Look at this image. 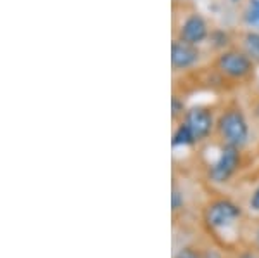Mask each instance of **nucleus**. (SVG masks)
I'll list each match as a JSON object with an SVG mask.
<instances>
[{"label": "nucleus", "mask_w": 259, "mask_h": 258, "mask_svg": "<svg viewBox=\"0 0 259 258\" xmlns=\"http://www.w3.org/2000/svg\"><path fill=\"white\" fill-rule=\"evenodd\" d=\"M220 135L228 145H235L240 148L247 142L249 137V127L245 118L242 116L240 111H228L220 118L218 123Z\"/></svg>", "instance_id": "f257e3e1"}, {"label": "nucleus", "mask_w": 259, "mask_h": 258, "mask_svg": "<svg viewBox=\"0 0 259 258\" xmlns=\"http://www.w3.org/2000/svg\"><path fill=\"white\" fill-rule=\"evenodd\" d=\"M240 217V210L230 201H216L207 208V226L212 229H225L235 224Z\"/></svg>", "instance_id": "f03ea898"}, {"label": "nucleus", "mask_w": 259, "mask_h": 258, "mask_svg": "<svg viewBox=\"0 0 259 258\" xmlns=\"http://www.w3.org/2000/svg\"><path fill=\"white\" fill-rule=\"evenodd\" d=\"M218 68L221 73L232 78H244L247 77L252 69V62H250L249 56L237 51L223 52L218 59Z\"/></svg>", "instance_id": "7ed1b4c3"}, {"label": "nucleus", "mask_w": 259, "mask_h": 258, "mask_svg": "<svg viewBox=\"0 0 259 258\" xmlns=\"http://www.w3.org/2000/svg\"><path fill=\"white\" fill-rule=\"evenodd\" d=\"M239 165V148L225 145L214 165L211 166V178L214 182H227Z\"/></svg>", "instance_id": "20e7f679"}, {"label": "nucleus", "mask_w": 259, "mask_h": 258, "mask_svg": "<svg viewBox=\"0 0 259 258\" xmlns=\"http://www.w3.org/2000/svg\"><path fill=\"white\" fill-rule=\"evenodd\" d=\"M185 125L190 128L195 140H202L209 135L212 128V116L202 107H194L185 115Z\"/></svg>", "instance_id": "39448f33"}, {"label": "nucleus", "mask_w": 259, "mask_h": 258, "mask_svg": "<svg viewBox=\"0 0 259 258\" xmlns=\"http://www.w3.org/2000/svg\"><path fill=\"white\" fill-rule=\"evenodd\" d=\"M199 59V51L195 45L183 40H175L171 45V64L175 69H187Z\"/></svg>", "instance_id": "423d86ee"}, {"label": "nucleus", "mask_w": 259, "mask_h": 258, "mask_svg": "<svg viewBox=\"0 0 259 258\" xmlns=\"http://www.w3.org/2000/svg\"><path fill=\"white\" fill-rule=\"evenodd\" d=\"M207 39V24L199 14H192L180 28V40L192 45H199Z\"/></svg>", "instance_id": "0eeeda50"}, {"label": "nucleus", "mask_w": 259, "mask_h": 258, "mask_svg": "<svg viewBox=\"0 0 259 258\" xmlns=\"http://www.w3.org/2000/svg\"><path fill=\"white\" fill-rule=\"evenodd\" d=\"M194 142H195V139H194V135H192L190 128L187 127L185 123H182L173 135V145L177 148V145H190Z\"/></svg>", "instance_id": "6e6552de"}, {"label": "nucleus", "mask_w": 259, "mask_h": 258, "mask_svg": "<svg viewBox=\"0 0 259 258\" xmlns=\"http://www.w3.org/2000/svg\"><path fill=\"white\" fill-rule=\"evenodd\" d=\"M244 45H245V49H247L249 56H252L254 59L259 61V33L249 31L247 35L244 36Z\"/></svg>", "instance_id": "1a4fd4ad"}, {"label": "nucleus", "mask_w": 259, "mask_h": 258, "mask_svg": "<svg viewBox=\"0 0 259 258\" xmlns=\"http://www.w3.org/2000/svg\"><path fill=\"white\" fill-rule=\"evenodd\" d=\"M244 19L249 26H259V0H250L245 9Z\"/></svg>", "instance_id": "9d476101"}, {"label": "nucleus", "mask_w": 259, "mask_h": 258, "mask_svg": "<svg viewBox=\"0 0 259 258\" xmlns=\"http://www.w3.org/2000/svg\"><path fill=\"white\" fill-rule=\"evenodd\" d=\"M171 206L173 210H180L183 206V194H180L178 189H173V194H171Z\"/></svg>", "instance_id": "9b49d317"}, {"label": "nucleus", "mask_w": 259, "mask_h": 258, "mask_svg": "<svg viewBox=\"0 0 259 258\" xmlns=\"http://www.w3.org/2000/svg\"><path fill=\"white\" fill-rule=\"evenodd\" d=\"M175 258H199L197 253L194 251V249H190V248H183L182 251L178 253Z\"/></svg>", "instance_id": "f8f14e48"}, {"label": "nucleus", "mask_w": 259, "mask_h": 258, "mask_svg": "<svg viewBox=\"0 0 259 258\" xmlns=\"http://www.w3.org/2000/svg\"><path fill=\"white\" fill-rule=\"evenodd\" d=\"M250 208H252L254 211H259V187L254 191L252 198H250Z\"/></svg>", "instance_id": "ddd939ff"}, {"label": "nucleus", "mask_w": 259, "mask_h": 258, "mask_svg": "<svg viewBox=\"0 0 259 258\" xmlns=\"http://www.w3.org/2000/svg\"><path fill=\"white\" fill-rule=\"evenodd\" d=\"M183 111V104L178 102V99H173V118H177L178 113Z\"/></svg>", "instance_id": "4468645a"}, {"label": "nucleus", "mask_w": 259, "mask_h": 258, "mask_svg": "<svg viewBox=\"0 0 259 258\" xmlns=\"http://www.w3.org/2000/svg\"><path fill=\"white\" fill-rule=\"evenodd\" d=\"M242 258H256V256H254V255H244Z\"/></svg>", "instance_id": "2eb2a0df"}, {"label": "nucleus", "mask_w": 259, "mask_h": 258, "mask_svg": "<svg viewBox=\"0 0 259 258\" xmlns=\"http://www.w3.org/2000/svg\"><path fill=\"white\" fill-rule=\"evenodd\" d=\"M233 2H239V0H233Z\"/></svg>", "instance_id": "dca6fc26"}]
</instances>
